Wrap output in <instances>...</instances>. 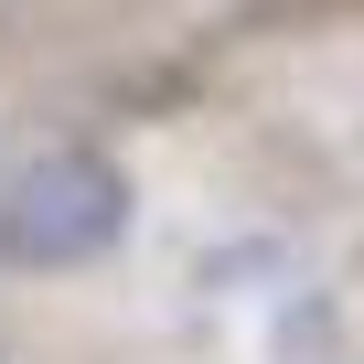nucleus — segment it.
<instances>
[{"label": "nucleus", "mask_w": 364, "mask_h": 364, "mask_svg": "<svg viewBox=\"0 0 364 364\" xmlns=\"http://www.w3.org/2000/svg\"><path fill=\"white\" fill-rule=\"evenodd\" d=\"M129 171L86 139L33 150L11 182H0V268H86L129 236Z\"/></svg>", "instance_id": "1"}]
</instances>
